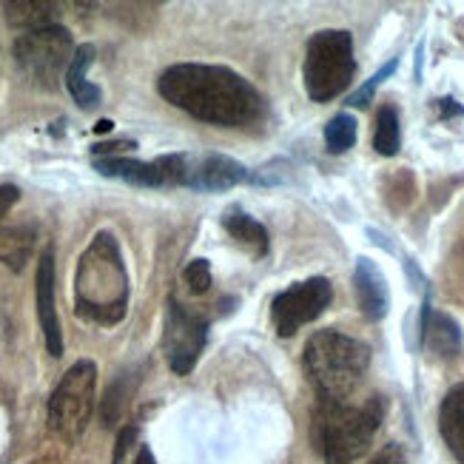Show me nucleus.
<instances>
[{
  "label": "nucleus",
  "mask_w": 464,
  "mask_h": 464,
  "mask_svg": "<svg viewBox=\"0 0 464 464\" xmlns=\"http://www.w3.org/2000/svg\"><path fill=\"white\" fill-rule=\"evenodd\" d=\"M160 97L211 126L239 129L262 114V94L228 66L174 63L157 80Z\"/></svg>",
  "instance_id": "f257e3e1"
},
{
  "label": "nucleus",
  "mask_w": 464,
  "mask_h": 464,
  "mask_svg": "<svg viewBox=\"0 0 464 464\" xmlns=\"http://www.w3.org/2000/svg\"><path fill=\"white\" fill-rule=\"evenodd\" d=\"M129 305V276L117 239L100 231L80 256L74 276V314L94 325H117Z\"/></svg>",
  "instance_id": "f03ea898"
},
{
  "label": "nucleus",
  "mask_w": 464,
  "mask_h": 464,
  "mask_svg": "<svg viewBox=\"0 0 464 464\" xmlns=\"http://www.w3.org/2000/svg\"><path fill=\"white\" fill-rule=\"evenodd\" d=\"M385 399L371 396L365 405L316 399L311 421V445L325 464H356L373 445L385 419Z\"/></svg>",
  "instance_id": "7ed1b4c3"
},
{
  "label": "nucleus",
  "mask_w": 464,
  "mask_h": 464,
  "mask_svg": "<svg viewBox=\"0 0 464 464\" xmlns=\"http://www.w3.org/2000/svg\"><path fill=\"white\" fill-rule=\"evenodd\" d=\"M302 368H305L319 399L348 401L371 368V348L348 334L325 328L305 342Z\"/></svg>",
  "instance_id": "20e7f679"
},
{
  "label": "nucleus",
  "mask_w": 464,
  "mask_h": 464,
  "mask_svg": "<svg viewBox=\"0 0 464 464\" xmlns=\"http://www.w3.org/2000/svg\"><path fill=\"white\" fill-rule=\"evenodd\" d=\"M356 74L353 37L345 29H322L305 46L302 80L314 103H328L351 86Z\"/></svg>",
  "instance_id": "39448f33"
},
{
  "label": "nucleus",
  "mask_w": 464,
  "mask_h": 464,
  "mask_svg": "<svg viewBox=\"0 0 464 464\" xmlns=\"http://www.w3.org/2000/svg\"><path fill=\"white\" fill-rule=\"evenodd\" d=\"M97 405V365L92 359H80L60 376L57 388L49 396V430L69 445L86 433Z\"/></svg>",
  "instance_id": "423d86ee"
},
{
  "label": "nucleus",
  "mask_w": 464,
  "mask_h": 464,
  "mask_svg": "<svg viewBox=\"0 0 464 464\" xmlns=\"http://www.w3.org/2000/svg\"><path fill=\"white\" fill-rule=\"evenodd\" d=\"M74 52L77 46H74L72 32L60 24L17 34L12 46L17 69L24 72L29 83L46 92H54L60 86V80H66Z\"/></svg>",
  "instance_id": "0eeeda50"
},
{
  "label": "nucleus",
  "mask_w": 464,
  "mask_h": 464,
  "mask_svg": "<svg viewBox=\"0 0 464 464\" xmlns=\"http://www.w3.org/2000/svg\"><path fill=\"white\" fill-rule=\"evenodd\" d=\"M334 288L325 276H311L305 282L279 291L271 302V319L279 336H294L302 325L314 322L331 305Z\"/></svg>",
  "instance_id": "6e6552de"
},
{
  "label": "nucleus",
  "mask_w": 464,
  "mask_h": 464,
  "mask_svg": "<svg viewBox=\"0 0 464 464\" xmlns=\"http://www.w3.org/2000/svg\"><path fill=\"white\" fill-rule=\"evenodd\" d=\"M208 339V322L206 316L191 314L179 305L177 299H169L166 311V334H163V351L169 359V368L177 376H188L197 365L199 353Z\"/></svg>",
  "instance_id": "1a4fd4ad"
},
{
  "label": "nucleus",
  "mask_w": 464,
  "mask_h": 464,
  "mask_svg": "<svg viewBox=\"0 0 464 464\" xmlns=\"http://www.w3.org/2000/svg\"><path fill=\"white\" fill-rule=\"evenodd\" d=\"M94 169L111 177V179H123V183L140 186V188H163V186H183L186 183V169H188V157L186 154H166L157 157L151 163L143 160H131V157H94Z\"/></svg>",
  "instance_id": "9d476101"
},
{
  "label": "nucleus",
  "mask_w": 464,
  "mask_h": 464,
  "mask_svg": "<svg viewBox=\"0 0 464 464\" xmlns=\"http://www.w3.org/2000/svg\"><path fill=\"white\" fill-rule=\"evenodd\" d=\"M34 305H37L40 331H44V339H46V351L52 356H63V331H60L57 299H54V251L52 248H46L37 259Z\"/></svg>",
  "instance_id": "9b49d317"
},
{
  "label": "nucleus",
  "mask_w": 464,
  "mask_h": 464,
  "mask_svg": "<svg viewBox=\"0 0 464 464\" xmlns=\"http://www.w3.org/2000/svg\"><path fill=\"white\" fill-rule=\"evenodd\" d=\"M242 179H251V171L237 163V160L226 157V154H206L199 160H188L186 169V188L191 191H228L234 186H239Z\"/></svg>",
  "instance_id": "f8f14e48"
},
{
  "label": "nucleus",
  "mask_w": 464,
  "mask_h": 464,
  "mask_svg": "<svg viewBox=\"0 0 464 464\" xmlns=\"http://www.w3.org/2000/svg\"><path fill=\"white\" fill-rule=\"evenodd\" d=\"M353 291L359 299V311L365 314V319L379 322L388 316L391 308V291H388V282L385 274L376 268V262L368 256H359L356 259V268H353Z\"/></svg>",
  "instance_id": "ddd939ff"
},
{
  "label": "nucleus",
  "mask_w": 464,
  "mask_h": 464,
  "mask_svg": "<svg viewBox=\"0 0 464 464\" xmlns=\"http://www.w3.org/2000/svg\"><path fill=\"white\" fill-rule=\"evenodd\" d=\"M421 342L441 359L456 356L461 351V328L456 325V319L433 311L428 299H425V311H421Z\"/></svg>",
  "instance_id": "4468645a"
},
{
  "label": "nucleus",
  "mask_w": 464,
  "mask_h": 464,
  "mask_svg": "<svg viewBox=\"0 0 464 464\" xmlns=\"http://www.w3.org/2000/svg\"><path fill=\"white\" fill-rule=\"evenodd\" d=\"M439 433L459 464H464V382L453 385L439 408Z\"/></svg>",
  "instance_id": "2eb2a0df"
},
{
  "label": "nucleus",
  "mask_w": 464,
  "mask_h": 464,
  "mask_svg": "<svg viewBox=\"0 0 464 464\" xmlns=\"http://www.w3.org/2000/svg\"><path fill=\"white\" fill-rule=\"evenodd\" d=\"M92 63H94V46L92 44L77 46L74 60H72V66L66 72V89H69V94L74 97V103L80 109H94L100 100H103V92H100V86L89 83V77H86Z\"/></svg>",
  "instance_id": "dca6fc26"
},
{
  "label": "nucleus",
  "mask_w": 464,
  "mask_h": 464,
  "mask_svg": "<svg viewBox=\"0 0 464 464\" xmlns=\"http://www.w3.org/2000/svg\"><path fill=\"white\" fill-rule=\"evenodd\" d=\"M4 9L9 26L20 29V34H24V32L54 26L60 6L52 4V0H9V4H4Z\"/></svg>",
  "instance_id": "f3484780"
},
{
  "label": "nucleus",
  "mask_w": 464,
  "mask_h": 464,
  "mask_svg": "<svg viewBox=\"0 0 464 464\" xmlns=\"http://www.w3.org/2000/svg\"><path fill=\"white\" fill-rule=\"evenodd\" d=\"M34 248V228L29 226H9L0 228V262L12 271H24V266Z\"/></svg>",
  "instance_id": "a211bd4d"
},
{
  "label": "nucleus",
  "mask_w": 464,
  "mask_h": 464,
  "mask_svg": "<svg viewBox=\"0 0 464 464\" xmlns=\"http://www.w3.org/2000/svg\"><path fill=\"white\" fill-rule=\"evenodd\" d=\"M223 226L237 242H242L246 248H251L254 256L268 254V231H266V226L259 223V219L248 217L246 211H228L223 217Z\"/></svg>",
  "instance_id": "6ab92c4d"
},
{
  "label": "nucleus",
  "mask_w": 464,
  "mask_h": 464,
  "mask_svg": "<svg viewBox=\"0 0 464 464\" xmlns=\"http://www.w3.org/2000/svg\"><path fill=\"white\" fill-rule=\"evenodd\" d=\"M401 146V126L393 106H382L376 114V131H373V149L382 157H393Z\"/></svg>",
  "instance_id": "aec40b11"
},
{
  "label": "nucleus",
  "mask_w": 464,
  "mask_h": 464,
  "mask_svg": "<svg viewBox=\"0 0 464 464\" xmlns=\"http://www.w3.org/2000/svg\"><path fill=\"white\" fill-rule=\"evenodd\" d=\"M356 117L348 111H339L336 117H331V123L325 126V146L331 154H345L348 149H353L356 143Z\"/></svg>",
  "instance_id": "412c9836"
},
{
  "label": "nucleus",
  "mask_w": 464,
  "mask_h": 464,
  "mask_svg": "<svg viewBox=\"0 0 464 464\" xmlns=\"http://www.w3.org/2000/svg\"><path fill=\"white\" fill-rule=\"evenodd\" d=\"M396 66H399V60H396V57H393V60H388V63L382 66V69L368 80L365 86H359V89L348 97V106H356V109L368 106V103H371V97H373V92H376V89H379L382 83H385V80L396 72Z\"/></svg>",
  "instance_id": "4be33fe9"
},
{
  "label": "nucleus",
  "mask_w": 464,
  "mask_h": 464,
  "mask_svg": "<svg viewBox=\"0 0 464 464\" xmlns=\"http://www.w3.org/2000/svg\"><path fill=\"white\" fill-rule=\"evenodd\" d=\"M183 276H186L188 288L194 294H206L211 288V266H208V259H191Z\"/></svg>",
  "instance_id": "5701e85b"
},
{
  "label": "nucleus",
  "mask_w": 464,
  "mask_h": 464,
  "mask_svg": "<svg viewBox=\"0 0 464 464\" xmlns=\"http://www.w3.org/2000/svg\"><path fill=\"white\" fill-rule=\"evenodd\" d=\"M134 439H137V428H134V425H129V428H123V430L117 433L114 461H111V464H126V453H129V448L134 445Z\"/></svg>",
  "instance_id": "b1692460"
},
{
  "label": "nucleus",
  "mask_w": 464,
  "mask_h": 464,
  "mask_svg": "<svg viewBox=\"0 0 464 464\" xmlns=\"http://www.w3.org/2000/svg\"><path fill=\"white\" fill-rule=\"evenodd\" d=\"M368 464H408V456H405V450H401V445L391 441V445L382 448Z\"/></svg>",
  "instance_id": "393cba45"
},
{
  "label": "nucleus",
  "mask_w": 464,
  "mask_h": 464,
  "mask_svg": "<svg viewBox=\"0 0 464 464\" xmlns=\"http://www.w3.org/2000/svg\"><path fill=\"white\" fill-rule=\"evenodd\" d=\"M20 199V191L17 186H0V217L9 214V208Z\"/></svg>",
  "instance_id": "a878e982"
},
{
  "label": "nucleus",
  "mask_w": 464,
  "mask_h": 464,
  "mask_svg": "<svg viewBox=\"0 0 464 464\" xmlns=\"http://www.w3.org/2000/svg\"><path fill=\"white\" fill-rule=\"evenodd\" d=\"M439 109H441V117H450V114H461V111H464V109L456 103V100H450V97H448V100H439Z\"/></svg>",
  "instance_id": "bb28decb"
},
{
  "label": "nucleus",
  "mask_w": 464,
  "mask_h": 464,
  "mask_svg": "<svg viewBox=\"0 0 464 464\" xmlns=\"http://www.w3.org/2000/svg\"><path fill=\"white\" fill-rule=\"evenodd\" d=\"M134 464H157V461H154V453H151V450L143 445V448L137 450V459H134Z\"/></svg>",
  "instance_id": "cd10ccee"
},
{
  "label": "nucleus",
  "mask_w": 464,
  "mask_h": 464,
  "mask_svg": "<svg viewBox=\"0 0 464 464\" xmlns=\"http://www.w3.org/2000/svg\"><path fill=\"white\" fill-rule=\"evenodd\" d=\"M111 126H114L111 120H100V123L94 126V131H97V134H106V131H111Z\"/></svg>",
  "instance_id": "c85d7f7f"
}]
</instances>
